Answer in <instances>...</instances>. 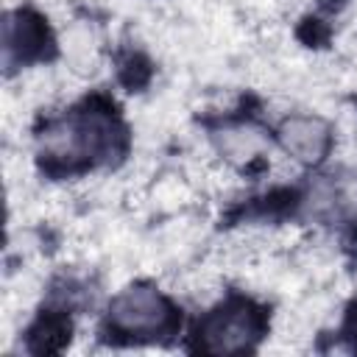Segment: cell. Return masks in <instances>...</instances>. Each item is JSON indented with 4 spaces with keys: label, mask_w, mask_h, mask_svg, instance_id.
Here are the masks:
<instances>
[{
    "label": "cell",
    "mask_w": 357,
    "mask_h": 357,
    "mask_svg": "<svg viewBox=\"0 0 357 357\" xmlns=\"http://www.w3.org/2000/svg\"><path fill=\"white\" fill-rule=\"evenodd\" d=\"M329 139H332L329 126L321 117L296 114V117H287L279 128V142L284 145V151L304 165L321 162L324 153L329 151Z\"/></svg>",
    "instance_id": "3"
},
{
    "label": "cell",
    "mask_w": 357,
    "mask_h": 357,
    "mask_svg": "<svg viewBox=\"0 0 357 357\" xmlns=\"http://www.w3.org/2000/svg\"><path fill=\"white\" fill-rule=\"evenodd\" d=\"M349 324H351V329H354V337H357V304H354V310H351V318H349Z\"/></svg>",
    "instance_id": "4"
},
{
    "label": "cell",
    "mask_w": 357,
    "mask_h": 357,
    "mask_svg": "<svg viewBox=\"0 0 357 357\" xmlns=\"http://www.w3.org/2000/svg\"><path fill=\"white\" fill-rule=\"evenodd\" d=\"M109 326L117 335L139 337H159L176 329V310L170 301L148 284H137L123 290L109 304Z\"/></svg>",
    "instance_id": "2"
},
{
    "label": "cell",
    "mask_w": 357,
    "mask_h": 357,
    "mask_svg": "<svg viewBox=\"0 0 357 357\" xmlns=\"http://www.w3.org/2000/svg\"><path fill=\"white\" fill-rule=\"evenodd\" d=\"M265 332V315L245 298H231L204 315L198 324V346L204 351H248Z\"/></svg>",
    "instance_id": "1"
}]
</instances>
